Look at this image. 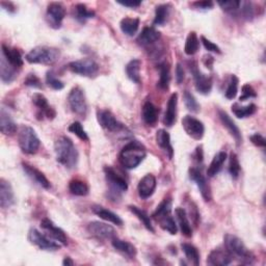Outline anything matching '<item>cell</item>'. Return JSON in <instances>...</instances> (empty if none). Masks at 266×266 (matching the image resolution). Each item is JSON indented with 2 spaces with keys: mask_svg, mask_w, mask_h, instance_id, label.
<instances>
[{
  "mask_svg": "<svg viewBox=\"0 0 266 266\" xmlns=\"http://www.w3.org/2000/svg\"><path fill=\"white\" fill-rule=\"evenodd\" d=\"M54 151L57 162L67 169H73L77 166L79 154L75 145L67 137L58 138L54 144Z\"/></svg>",
  "mask_w": 266,
  "mask_h": 266,
  "instance_id": "1",
  "label": "cell"
},
{
  "mask_svg": "<svg viewBox=\"0 0 266 266\" xmlns=\"http://www.w3.org/2000/svg\"><path fill=\"white\" fill-rule=\"evenodd\" d=\"M146 156V147L139 141H132L122 149L119 155V161L125 169L133 170L142 164Z\"/></svg>",
  "mask_w": 266,
  "mask_h": 266,
  "instance_id": "2",
  "label": "cell"
},
{
  "mask_svg": "<svg viewBox=\"0 0 266 266\" xmlns=\"http://www.w3.org/2000/svg\"><path fill=\"white\" fill-rule=\"evenodd\" d=\"M225 247L232 255L233 258L237 259L241 264H253L255 257L253 253L245 246L243 241L232 234H226L224 237Z\"/></svg>",
  "mask_w": 266,
  "mask_h": 266,
  "instance_id": "3",
  "label": "cell"
},
{
  "mask_svg": "<svg viewBox=\"0 0 266 266\" xmlns=\"http://www.w3.org/2000/svg\"><path fill=\"white\" fill-rule=\"evenodd\" d=\"M61 56L60 49L48 46H39L26 54V61L29 64H40L51 66L55 64Z\"/></svg>",
  "mask_w": 266,
  "mask_h": 266,
  "instance_id": "4",
  "label": "cell"
},
{
  "mask_svg": "<svg viewBox=\"0 0 266 266\" xmlns=\"http://www.w3.org/2000/svg\"><path fill=\"white\" fill-rule=\"evenodd\" d=\"M18 144L23 153L33 155L38 152L41 142L33 127L23 125L19 129Z\"/></svg>",
  "mask_w": 266,
  "mask_h": 266,
  "instance_id": "5",
  "label": "cell"
},
{
  "mask_svg": "<svg viewBox=\"0 0 266 266\" xmlns=\"http://www.w3.org/2000/svg\"><path fill=\"white\" fill-rule=\"evenodd\" d=\"M188 68L191 74H193V77L195 80V86L197 88V91L202 95L210 94L212 90V85H213L212 78L210 76H207L205 75V74H203L200 71L196 62L188 63Z\"/></svg>",
  "mask_w": 266,
  "mask_h": 266,
  "instance_id": "6",
  "label": "cell"
},
{
  "mask_svg": "<svg viewBox=\"0 0 266 266\" xmlns=\"http://www.w3.org/2000/svg\"><path fill=\"white\" fill-rule=\"evenodd\" d=\"M68 103L71 110L80 116H85L87 112V103L83 91L79 86L73 87L68 96Z\"/></svg>",
  "mask_w": 266,
  "mask_h": 266,
  "instance_id": "7",
  "label": "cell"
},
{
  "mask_svg": "<svg viewBox=\"0 0 266 266\" xmlns=\"http://www.w3.org/2000/svg\"><path fill=\"white\" fill-rule=\"evenodd\" d=\"M69 69L75 74L84 77H93L99 71V65L92 58H82L68 65Z\"/></svg>",
  "mask_w": 266,
  "mask_h": 266,
  "instance_id": "8",
  "label": "cell"
},
{
  "mask_svg": "<svg viewBox=\"0 0 266 266\" xmlns=\"http://www.w3.org/2000/svg\"><path fill=\"white\" fill-rule=\"evenodd\" d=\"M104 174H105L106 181L109 184L110 191L115 196L124 193V191L128 189V184L124 177H122L113 168L105 167Z\"/></svg>",
  "mask_w": 266,
  "mask_h": 266,
  "instance_id": "9",
  "label": "cell"
},
{
  "mask_svg": "<svg viewBox=\"0 0 266 266\" xmlns=\"http://www.w3.org/2000/svg\"><path fill=\"white\" fill-rule=\"evenodd\" d=\"M28 240L32 244L38 246L40 249L45 250H56L61 247L57 241L51 240L46 235L42 234L37 229H31L28 232Z\"/></svg>",
  "mask_w": 266,
  "mask_h": 266,
  "instance_id": "10",
  "label": "cell"
},
{
  "mask_svg": "<svg viewBox=\"0 0 266 266\" xmlns=\"http://www.w3.org/2000/svg\"><path fill=\"white\" fill-rule=\"evenodd\" d=\"M66 17V9L60 3H51L47 7L46 12V20L54 29H58L62 27L63 20Z\"/></svg>",
  "mask_w": 266,
  "mask_h": 266,
  "instance_id": "11",
  "label": "cell"
},
{
  "mask_svg": "<svg viewBox=\"0 0 266 266\" xmlns=\"http://www.w3.org/2000/svg\"><path fill=\"white\" fill-rule=\"evenodd\" d=\"M182 127L187 133V136L191 139L196 141L203 139L205 133V126L200 120L196 119L195 116L185 115L182 119Z\"/></svg>",
  "mask_w": 266,
  "mask_h": 266,
  "instance_id": "12",
  "label": "cell"
},
{
  "mask_svg": "<svg viewBox=\"0 0 266 266\" xmlns=\"http://www.w3.org/2000/svg\"><path fill=\"white\" fill-rule=\"evenodd\" d=\"M87 231L94 237L101 240H111L115 237V230L110 225L101 221H92L87 225Z\"/></svg>",
  "mask_w": 266,
  "mask_h": 266,
  "instance_id": "13",
  "label": "cell"
},
{
  "mask_svg": "<svg viewBox=\"0 0 266 266\" xmlns=\"http://www.w3.org/2000/svg\"><path fill=\"white\" fill-rule=\"evenodd\" d=\"M33 103L37 106L39 112L37 113L38 119L42 120L44 116H46L49 120H53L56 116V111L55 109L49 105L47 98L44 96L43 94L36 93L33 96Z\"/></svg>",
  "mask_w": 266,
  "mask_h": 266,
  "instance_id": "14",
  "label": "cell"
},
{
  "mask_svg": "<svg viewBox=\"0 0 266 266\" xmlns=\"http://www.w3.org/2000/svg\"><path fill=\"white\" fill-rule=\"evenodd\" d=\"M189 177L190 179L195 181L201 191V195L203 197V199L206 202H210L212 199V195H211V188L209 183L207 182L205 176L202 174V172L197 169V168H191L189 170Z\"/></svg>",
  "mask_w": 266,
  "mask_h": 266,
  "instance_id": "15",
  "label": "cell"
},
{
  "mask_svg": "<svg viewBox=\"0 0 266 266\" xmlns=\"http://www.w3.org/2000/svg\"><path fill=\"white\" fill-rule=\"evenodd\" d=\"M97 119L102 128H104L110 132H119L124 128L123 124L115 119L112 112L106 109L99 110L97 113Z\"/></svg>",
  "mask_w": 266,
  "mask_h": 266,
  "instance_id": "16",
  "label": "cell"
},
{
  "mask_svg": "<svg viewBox=\"0 0 266 266\" xmlns=\"http://www.w3.org/2000/svg\"><path fill=\"white\" fill-rule=\"evenodd\" d=\"M41 228L45 232H47L48 236H50L53 240L63 245L68 244V238L65 232L61 228L56 227L49 218H44L41 221Z\"/></svg>",
  "mask_w": 266,
  "mask_h": 266,
  "instance_id": "17",
  "label": "cell"
},
{
  "mask_svg": "<svg viewBox=\"0 0 266 266\" xmlns=\"http://www.w3.org/2000/svg\"><path fill=\"white\" fill-rule=\"evenodd\" d=\"M232 261L233 257L226 247L214 248L208 255V258H207V263L211 266H227L231 264Z\"/></svg>",
  "mask_w": 266,
  "mask_h": 266,
  "instance_id": "18",
  "label": "cell"
},
{
  "mask_svg": "<svg viewBox=\"0 0 266 266\" xmlns=\"http://www.w3.org/2000/svg\"><path fill=\"white\" fill-rule=\"evenodd\" d=\"M156 184H157L156 178L152 174H148L144 176L138 185L139 196L144 200L149 199L154 194Z\"/></svg>",
  "mask_w": 266,
  "mask_h": 266,
  "instance_id": "19",
  "label": "cell"
},
{
  "mask_svg": "<svg viewBox=\"0 0 266 266\" xmlns=\"http://www.w3.org/2000/svg\"><path fill=\"white\" fill-rule=\"evenodd\" d=\"M218 116L220 122L223 123V125L227 128L230 135L234 138L236 144H237V146H239L242 143V136H241V131L239 130L237 125L235 124V122L230 117V115L224 110H218Z\"/></svg>",
  "mask_w": 266,
  "mask_h": 266,
  "instance_id": "20",
  "label": "cell"
},
{
  "mask_svg": "<svg viewBox=\"0 0 266 266\" xmlns=\"http://www.w3.org/2000/svg\"><path fill=\"white\" fill-rule=\"evenodd\" d=\"M15 203L14 190L9 181L6 179H0V206L4 209H8Z\"/></svg>",
  "mask_w": 266,
  "mask_h": 266,
  "instance_id": "21",
  "label": "cell"
},
{
  "mask_svg": "<svg viewBox=\"0 0 266 266\" xmlns=\"http://www.w3.org/2000/svg\"><path fill=\"white\" fill-rule=\"evenodd\" d=\"M22 168L24 170V172L26 173V175L31 178L35 183H37L38 185H40L41 187L45 188V189H49L51 187L50 181L46 178V176L44 175L41 171H39L37 168L25 164L23 162L22 164Z\"/></svg>",
  "mask_w": 266,
  "mask_h": 266,
  "instance_id": "22",
  "label": "cell"
},
{
  "mask_svg": "<svg viewBox=\"0 0 266 266\" xmlns=\"http://www.w3.org/2000/svg\"><path fill=\"white\" fill-rule=\"evenodd\" d=\"M177 107H178V94L174 93L170 97L168 104H167V110L164 117V124L167 127H172L177 120Z\"/></svg>",
  "mask_w": 266,
  "mask_h": 266,
  "instance_id": "23",
  "label": "cell"
},
{
  "mask_svg": "<svg viewBox=\"0 0 266 266\" xmlns=\"http://www.w3.org/2000/svg\"><path fill=\"white\" fill-rule=\"evenodd\" d=\"M0 130L5 136H14L17 131V125L12 119L11 114L5 109L0 110Z\"/></svg>",
  "mask_w": 266,
  "mask_h": 266,
  "instance_id": "24",
  "label": "cell"
},
{
  "mask_svg": "<svg viewBox=\"0 0 266 266\" xmlns=\"http://www.w3.org/2000/svg\"><path fill=\"white\" fill-rule=\"evenodd\" d=\"M111 244L115 250H117V252L125 257L135 258L138 254L137 247L128 241L114 237L113 239H111Z\"/></svg>",
  "mask_w": 266,
  "mask_h": 266,
  "instance_id": "25",
  "label": "cell"
},
{
  "mask_svg": "<svg viewBox=\"0 0 266 266\" xmlns=\"http://www.w3.org/2000/svg\"><path fill=\"white\" fill-rule=\"evenodd\" d=\"M2 55L5 56L6 60L16 69L23 66V58L20 51L16 48H11L4 44L2 47Z\"/></svg>",
  "mask_w": 266,
  "mask_h": 266,
  "instance_id": "26",
  "label": "cell"
},
{
  "mask_svg": "<svg viewBox=\"0 0 266 266\" xmlns=\"http://www.w3.org/2000/svg\"><path fill=\"white\" fill-rule=\"evenodd\" d=\"M160 37V33L154 27H145L138 38V42L142 46H150L157 42Z\"/></svg>",
  "mask_w": 266,
  "mask_h": 266,
  "instance_id": "27",
  "label": "cell"
},
{
  "mask_svg": "<svg viewBox=\"0 0 266 266\" xmlns=\"http://www.w3.org/2000/svg\"><path fill=\"white\" fill-rule=\"evenodd\" d=\"M92 210H93V212L96 215H98L102 219L108 221V223H111V224L116 225V226H122L123 225V219L119 215H116L112 211L104 208V207H102V206H93Z\"/></svg>",
  "mask_w": 266,
  "mask_h": 266,
  "instance_id": "28",
  "label": "cell"
},
{
  "mask_svg": "<svg viewBox=\"0 0 266 266\" xmlns=\"http://www.w3.org/2000/svg\"><path fill=\"white\" fill-rule=\"evenodd\" d=\"M17 76L16 68L13 67L7 60L5 56L2 55L0 58V78L4 83H11Z\"/></svg>",
  "mask_w": 266,
  "mask_h": 266,
  "instance_id": "29",
  "label": "cell"
},
{
  "mask_svg": "<svg viewBox=\"0 0 266 266\" xmlns=\"http://www.w3.org/2000/svg\"><path fill=\"white\" fill-rule=\"evenodd\" d=\"M175 214L177 216V219H178L182 234L185 236V237L188 238L191 237V236H193V228H191L185 209L181 208V207H178V208H176L175 210Z\"/></svg>",
  "mask_w": 266,
  "mask_h": 266,
  "instance_id": "30",
  "label": "cell"
},
{
  "mask_svg": "<svg viewBox=\"0 0 266 266\" xmlns=\"http://www.w3.org/2000/svg\"><path fill=\"white\" fill-rule=\"evenodd\" d=\"M159 110L152 102L148 101L143 106V120L148 126H154L158 120Z\"/></svg>",
  "mask_w": 266,
  "mask_h": 266,
  "instance_id": "31",
  "label": "cell"
},
{
  "mask_svg": "<svg viewBox=\"0 0 266 266\" xmlns=\"http://www.w3.org/2000/svg\"><path fill=\"white\" fill-rule=\"evenodd\" d=\"M156 143L161 148V149H164L169 154L170 158H173L174 150H173V147H172V144H171L170 133L167 130L159 129L157 131V133H156Z\"/></svg>",
  "mask_w": 266,
  "mask_h": 266,
  "instance_id": "32",
  "label": "cell"
},
{
  "mask_svg": "<svg viewBox=\"0 0 266 266\" xmlns=\"http://www.w3.org/2000/svg\"><path fill=\"white\" fill-rule=\"evenodd\" d=\"M227 159V153L221 151V152H218L212 159L210 166L208 167V170H207V175H208V177H210V178H212V177L216 176L219 171L221 170V168H223L225 161Z\"/></svg>",
  "mask_w": 266,
  "mask_h": 266,
  "instance_id": "33",
  "label": "cell"
},
{
  "mask_svg": "<svg viewBox=\"0 0 266 266\" xmlns=\"http://www.w3.org/2000/svg\"><path fill=\"white\" fill-rule=\"evenodd\" d=\"M120 27H121V31L123 32V34L130 36V37L135 36L139 31L140 19L139 18L126 17V18L121 20Z\"/></svg>",
  "mask_w": 266,
  "mask_h": 266,
  "instance_id": "34",
  "label": "cell"
},
{
  "mask_svg": "<svg viewBox=\"0 0 266 266\" xmlns=\"http://www.w3.org/2000/svg\"><path fill=\"white\" fill-rule=\"evenodd\" d=\"M141 66L140 60H132L126 66V74L128 78L135 83H141Z\"/></svg>",
  "mask_w": 266,
  "mask_h": 266,
  "instance_id": "35",
  "label": "cell"
},
{
  "mask_svg": "<svg viewBox=\"0 0 266 266\" xmlns=\"http://www.w3.org/2000/svg\"><path fill=\"white\" fill-rule=\"evenodd\" d=\"M94 17H95V12L88 10L85 5L78 4L74 7V18H75L78 22L84 23L86 20Z\"/></svg>",
  "mask_w": 266,
  "mask_h": 266,
  "instance_id": "36",
  "label": "cell"
},
{
  "mask_svg": "<svg viewBox=\"0 0 266 266\" xmlns=\"http://www.w3.org/2000/svg\"><path fill=\"white\" fill-rule=\"evenodd\" d=\"M171 9H172V6L170 4L157 6L155 10L154 25H164L170 16Z\"/></svg>",
  "mask_w": 266,
  "mask_h": 266,
  "instance_id": "37",
  "label": "cell"
},
{
  "mask_svg": "<svg viewBox=\"0 0 266 266\" xmlns=\"http://www.w3.org/2000/svg\"><path fill=\"white\" fill-rule=\"evenodd\" d=\"M200 46V41L198 38L197 33L195 32H190L186 38L185 42V46H184V52L185 54L191 56L198 52Z\"/></svg>",
  "mask_w": 266,
  "mask_h": 266,
  "instance_id": "38",
  "label": "cell"
},
{
  "mask_svg": "<svg viewBox=\"0 0 266 266\" xmlns=\"http://www.w3.org/2000/svg\"><path fill=\"white\" fill-rule=\"evenodd\" d=\"M69 190L70 193L74 196H78V197H84L88 195V191H90V188H88V185L79 180V179H74L70 181L69 183Z\"/></svg>",
  "mask_w": 266,
  "mask_h": 266,
  "instance_id": "39",
  "label": "cell"
},
{
  "mask_svg": "<svg viewBox=\"0 0 266 266\" xmlns=\"http://www.w3.org/2000/svg\"><path fill=\"white\" fill-rule=\"evenodd\" d=\"M159 69V81H158V86L161 90H168L170 86V81H171V72H170V65L167 63H162L158 67Z\"/></svg>",
  "mask_w": 266,
  "mask_h": 266,
  "instance_id": "40",
  "label": "cell"
},
{
  "mask_svg": "<svg viewBox=\"0 0 266 266\" xmlns=\"http://www.w3.org/2000/svg\"><path fill=\"white\" fill-rule=\"evenodd\" d=\"M128 208H129V210H130L133 214H136V215H137V217H138L140 220H142V223L144 224V226L146 227L147 230H149V231L152 232V233L155 232V230H154V228H153V225H152L151 218H150L149 215L147 214L146 211L142 210L141 208H139V207L133 206V205H130V206L128 207Z\"/></svg>",
  "mask_w": 266,
  "mask_h": 266,
  "instance_id": "41",
  "label": "cell"
},
{
  "mask_svg": "<svg viewBox=\"0 0 266 266\" xmlns=\"http://www.w3.org/2000/svg\"><path fill=\"white\" fill-rule=\"evenodd\" d=\"M181 247L188 262L198 266L200 264V253L198 248L190 243H182Z\"/></svg>",
  "mask_w": 266,
  "mask_h": 266,
  "instance_id": "42",
  "label": "cell"
},
{
  "mask_svg": "<svg viewBox=\"0 0 266 266\" xmlns=\"http://www.w3.org/2000/svg\"><path fill=\"white\" fill-rule=\"evenodd\" d=\"M156 220L159 223L160 227H161L162 229H164V230L168 231L170 234H172V235H176L177 232H178V228H177L176 221H175V219L173 218V216L171 215V213L166 214V215H164V216H160V217H158Z\"/></svg>",
  "mask_w": 266,
  "mask_h": 266,
  "instance_id": "43",
  "label": "cell"
},
{
  "mask_svg": "<svg viewBox=\"0 0 266 266\" xmlns=\"http://www.w3.org/2000/svg\"><path fill=\"white\" fill-rule=\"evenodd\" d=\"M232 111L239 119H244V117L253 115L257 111V106L253 104V103L246 106H239L237 103H235V104L232 105Z\"/></svg>",
  "mask_w": 266,
  "mask_h": 266,
  "instance_id": "44",
  "label": "cell"
},
{
  "mask_svg": "<svg viewBox=\"0 0 266 266\" xmlns=\"http://www.w3.org/2000/svg\"><path fill=\"white\" fill-rule=\"evenodd\" d=\"M240 164H239V159L235 153L230 154V161H229V173L233 179H237L239 175H240Z\"/></svg>",
  "mask_w": 266,
  "mask_h": 266,
  "instance_id": "45",
  "label": "cell"
},
{
  "mask_svg": "<svg viewBox=\"0 0 266 266\" xmlns=\"http://www.w3.org/2000/svg\"><path fill=\"white\" fill-rule=\"evenodd\" d=\"M183 100L186 108L191 112H199L200 104L198 103L195 96L188 91H185L183 94Z\"/></svg>",
  "mask_w": 266,
  "mask_h": 266,
  "instance_id": "46",
  "label": "cell"
},
{
  "mask_svg": "<svg viewBox=\"0 0 266 266\" xmlns=\"http://www.w3.org/2000/svg\"><path fill=\"white\" fill-rule=\"evenodd\" d=\"M68 130H69L71 133H73V135H75V136H76L78 139H80L81 141H84V142L88 141L87 133L85 132V130L83 129L82 125H81L79 122H73V123L69 126Z\"/></svg>",
  "mask_w": 266,
  "mask_h": 266,
  "instance_id": "47",
  "label": "cell"
},
{
  "mask_svg": "<svg viewBox=\"0 0 266 266\" xmlns=\"http://www.w3.org/2000/svg\"><path fill=\"white\" fill-rule=\"evenodd\" d=\"M238 83H239V80L238 78L236 77L235 75H232L231 76V79H230V82H229V85L227 87V91H226V98L229 99V100H232L236 97V95H237V91H238Z\"/></svg>",
  "mask_w": 266,
  "mask_h": 266,
  "instance_id": "48",
  "label": "cell"
},
{
  "mask_svg": "<svg viewBox=\"0 0 266 266\" xmlns=\"http://www.w3.org/2000/svg\"><path fill=\"white\" fill-rule=\"evenodd\" d=\"M217 5L228 13H235L239 11L241 2L239 0H227V2H217Z\"/></svg>",
  "mask_w": 266,
  "mask_h": 266,
  "instance_id": "49",
  "label": "cell"
},
{
  "mask_svg": "<svg viewBox=\"0 0 266 266\" xmlns=\"http://www.w3.org/2000/svg\"><path fill=\"white\" fill-rule=\"evenodd\" d=\"M46 83L52 87L53 90H56V91H61L63 90V88L65 87V84L63 81H61L60 79H58L52 71H49L47 72L46 74Z\"/></svg>",
  "mask_w": 266,
  "mask_h": 266,
  "instance_id": "50",
  "label": "cell"
},
{
  "mask_svg": "<svg viewBox=\"0 0 266 266\" xmlns=\"http://www.w3.org/2000/svg\"><path fill=\"white\" fill-rule=\"evenodd\" d=\"M241 92H242V95H241L240 98H239L240 101H245V100H247V99L256 98V97H257V93H256V91L254 90V87H253L252 85H250V84H248V83H246V84H244V85L242 86Z\"/></svg>",
  "mask_w": 266,
  "mask_h": 266,
  "instance_id": "51",
  "label": "cell"
},
{
  "mask_svg": "<svg viewBox=\"0 0 266 266\" xmlns=\"http://www.w3.org/2000/svg\"><path fill=\"white\" fill-rule=\"evenodd\" d=\"M24 84L35 88H43V83L41 79L37 75H35V74H28L26 79L24 80Z\"/></svg>",
  "mask_w": 266,
  "mask_h": 266,
  "instance_id": "52",
  "label": "cell"
},
{
  "mask_svg": "<svg viewBox=\"0 0 266 266\" xmlns=\"http://www.w3.org/2000/svg\"><path fill=\"white\" fill-rule=\"evenodd\" d=\"M201 41H202V44L203 46L205 47V49L207 51L209 52H214V53H217V54H220L221 51H220V48L216 45V44H214L213 42H211L210 40L206 39L204 36L201 37Z\"/></svg>",
  "mask_w": 266,
  "mask_h": 266,
  "instance_id": "53",
  "label": "cell"
},
{
  "mask_svg": "<svg viewBox=\"0 0 266 266\" xmlns=\"http://www.w3.org/2000/svg\"><path fill=\"white\" fill-rule=\"evenodd\" d=\"M249 140H250V142H252L257 147L265 148V146H266V140L264 139V137L259 135V133H255V135L250 136Z\"/></svg>",
  "mask_w": 266,
  "mask_h": 266,
  "instance_id": "54",
  "label": "cell"
},
{
  "mask_svg": "<svg viewBox=\"0 0 266 266\" xmlns=\"http://www.w3.org/2000/svg\"><path fill=\"white\" fill-rule=\"evenodd\" d=\"M175 74H176V81H177V83L181 84L183 82L184 78H185V72H184V69H183L181 64H177Z\"/></svg>",
  "mask_w": 266,
  "mask_h": 266,
  "instance_id": "55",
  "label": "cell"
},
{
  "mask_svg": "<svg viewBox=\"0 0 266 266\" xmlns=\"http://www.w3.org/2000/svg\"><path fill=\"white\" fill-rule=\"evenodd\" d=\"M213 6L214 4L212 2H207V0H205V2L191 3V7L199 9V10H210L213 8Z\"/></svg>",
  "mask_w": 266,
  "mask_h": 266,
  "instance_id": "56",
  "label": "cell"
},
{
  "mask_svg": "<svg viewBox=\"0 0 266 266\" xmlns=\"http://www.w3.org/2000/svg\"><path fill=\"white\" fill-rule=\"evenodd\" d=\"M117 4L123 6V7L131 8V9H136V8H139L140 6H142V2H135V0H131V2H117Z\"/></svg>",
  "mask_w": 266,
  "mask_h": 266,
  "instance_id": "57",
  "label": "cell"
},
{
  "mask_svg": "<svg viewBox=\"0 0 266 266\" xmlns=\"http://www.w3.org/2000/svg\"><path fill=\"white\" fill-rule=\"evenodd\" d=\"M203 63H204V65H205L206 68H208V69L212 70V66H213V63H214V58L211 55H205L203 57Z\"/></svg>",
  "mask_w": 266,
  "mask_h": 266,
  "instance_id": "58",
  "label": "cell"
},
{
  "mask_svg": "<svg viewBox=\"0 0 266 266\" xmlns=\"http://www.w3.org/2000/svg\"><path fill=\"white\" fill-rule=\"evenodd\" d=\"M194 157H195V160L198 162V164H202L203 162V148L202 146L198 147L196 151H195V154H194Z\"/></svg>",
  "mask_w": 266,
  "mask_h": 266,
  "instance_id": "59",
  "label": "cell"
},
{
  "mask_svg": "<svg viewBox=\"0 0 266 266\" xmlns=\"http://www.w3.org/2000/svg\"><path fill=\"white\" fill-rule=\"evenodd\" d=\"M0 6H2L7 12L9 13H14L15 11H16V7L14 6L13 3H8V2H2L0 3Z\"/></svg>",
  "mask_w": 266,
  "mask_h": 266,
  "instance_id": "60",
  "label": "cell"
},
{
  "mask_svg": "<svg viewBox=\"0 0 266 266\" xmlns=\"http://www.w3.org/2000/svg\"><path fill=\"white\" fill-rule=\"evenodd\" d=\"M63 264H64L65 266H72V265H74L75 263H74V261H73L70 257H66V258L64 259V261H63Z\"/></svg>",
  "mask_w": 266,
  "mask_h": 266,
  "instance_id": "61",
  "label": "cell"
}]
</instances>
